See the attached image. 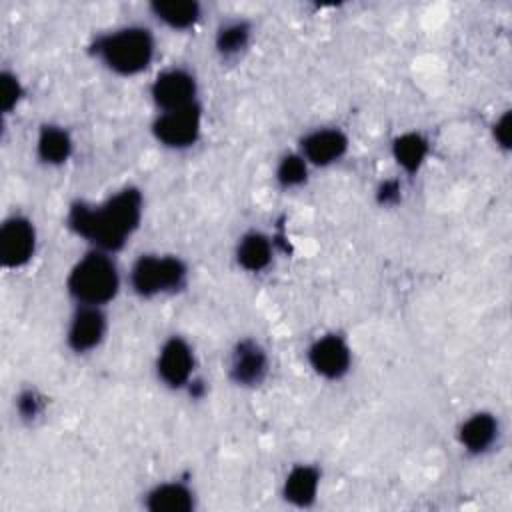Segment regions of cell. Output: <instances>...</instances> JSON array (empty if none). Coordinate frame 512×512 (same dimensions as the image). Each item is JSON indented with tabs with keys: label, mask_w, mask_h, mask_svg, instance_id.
Returning a JSON list of instances; mask_svg holds the SVG:
<instances>
[{
	"label": "cell",
	"mask_w": 512,
	"mask_h": 512,
	"mask_svg": "<svg viewBox=\"0 0 512 512\" xmlns=\"http://www.w3.org/2000/svg\"><path fill=\"white\" fill-rule=\"evenodd\" d=\"M430 150V140L418 130L400 132L390 144V152L396 166L408 176H414L422 170V166L428 162Z\"/></svg>",
	"instance_id": "cell-18"
},
{
	"label": "cell",
	"mask_w": 512,
	"mask_h": 512,
	"mask_svg": "<svg viewBox=\"0 0 512 512\" xmlns=\"http://www.w3.org/2000/svg\"><path fill=\"white\" fill-rule=\"evenodd\" d=\"M90 54L108 72L130 78L146 72L156 56V38L148 26L126 24L98 34Z\"/></svg>",
	"instance_id": "cell-2"
},
{
	"label": "cell",
	"mask_w": 512,
	"mask_h": 512,
	"mask_svg": "<svg viewBox=\"0 0 512 512\" xmlns=\"http://www.w3.org/2000/svg\"><path fill=\"white\" fill-rule=\"evenodd\" d=\"M16 414L24 422H34L44 414L46 398L36 388H22L14 398Z\"/></svg>",
	"instance_id": "cell-23"
},
{
	"label": "cell",
	"mask_w": 512,
	"mask_h": 512,
	"mask_svg": "<svg viewBox=\"0 0 512 512\" xmlns=\"http://www.w3.org/2000/svg\"><path fill=\"white\" fill-rule=\"evenodd\" d=\"M188 276V264L176 254H140L128 270V286L138 298L152 300L184 290Z\"/></svg>",
	"instance_id": "cell-4"
},
{
	"label": "cell",
	"mask_w": 512,
	"mask_h": 512,
	"mask_svg": "<svg viewBox=\"0 0 512 512\" xmlns=\"http://www.w3.org/2000/svg\"><path fill=\"white\" fill-rule=\"evenodd\" d=\"M276 254V240L262 230L244 232L234 248L236 264L248 274H262L270 268Z\"/></svg>",
	"instance_id": "cell-16"
},
{
	"label": "cell",
	"mask_w": 512,
	"mask_h": 512,
	"mask_svg": "<svg viewBox=\"0 0 512 512\" xmlns=\"http://www.w3.org/2000/svg\"><path fill=\"white\" fill-rule=\"evenodd\" d=\"M108 334V316L100 306H82L76 304L74 312L68 318L64 340L68 350L74 354H90L102 346Z\"/></svg>",
	"instance_id": "cell-10"
},
{
	"label": "cell",
	"mask_w": 512,
	"mask_h": 512,
	"mask_svg": "<svg viewBox=\"0 0 512 512\" xmlns=\"http://www.w3.org/2000/svg\"><path fill=\"white\" fill-rule=\"evenodd\" d=\"M402 198V182L398 178L382 180L376 188V202L380 206H394Z\"/></svg>",
	"instance_id": "cell-25"
},
{
	"label": "cell",
	"mask_w": 512,
	"mask_h": 512,
	"mask_svg": "<svg viewBox=\"0 0 512 512\" xmlns=\"http://www.w3.org/2000/svg\"><path fill=\"white\" fill-rule=\"evenodd\" d=\"M34 152L44 166H50V168L64 166L74 154V138L66 126L56 122H46L38 128Z\"/></svg>",
	"instance_id": "cell-17"
},
{
	"label": "cell",
	"mask_w": 512,
	"mask_h": 512,
	"mask_svg": "<svg viewBox=\"0 0 512 512\" xmlns=\"http://www.w3.org/2000/svg\"><path fill=\"white\" fill-rule=\"evenodd\" d=\"M38 248L34 222L24 214H10L0 224V262L8 270L28 266Z\"/></svg>",
	"instance_id": "cell-8"
},
{
	"label": "cell",
	"mask_w": 512,
	"mask_h": 512,
	"mask_svg": "<svg viewBox=\"0 0 512 512\" xmlns=\"http://www.w3.org/2000/svg\"><path fill=\"white\" fill-rule=\"evenodd\" d=\"M500 432L502 428L498 416H494L488 410H478L460 422L456 438L460 448L468 456L478 458L492 452L498 446Z\"/></svg>",
	"instance_id": "cell-13"
},
{
	"label": "cell",
	"mask_w": 512,
	"mask_h": 512,
	"mask_svg": "<svg viewBox=\"0 0 512 512\" xmlns=\"http://www.w3.org/2000/svg\"><path fill=\"white\" fill-rule=\"evenodd\" d=\"M348 148L350 138L338 126L312 128L298 140V152L310 168H328L338 164L348 154Z\"/></svg>",
	"instance_id": "cell-12"
},
{
	"label": "cell",
	"mask_w": 512,
	"mask_h": 512,
	"mask_svg": "<svg viewBox=\"0 0 512 512\" xmlns=\"http://www.w3.org/2000/svg\"><path fill=\"white\" fill-rule=\"evenodd\" d=\"M150 12L162 26H166L174 32L192 30L202 18V6L196 0L152 2Z\"/></svg>",
	"instance_id": "cell-19"
},
{
	"label": "cell",
	"mask_w": 512,
	"mask_h": 512,
	"mask_svg": "<svg viewBox=\"0 0 512 512\" xmlns=\"http://www.w3.org/2000/svg\"><path fill=\"white\" fill-rule=\"evenodd\" d=\"M122 288V274L114 254L90 248L80 256L66 276V292L74 304L106 308Z\"/></svg>",
	"instance_id": "cell-3"
},
{
	"label": "cell",
	"mask_w": 512,
	"mask_h": 512,
	"mask_svg": "<svg viewBox=\"0 0 512 512\" xmlns=\"http://www.w3.org/2000/svg\"><path fill=\"white\" fill-rule=\"evenodd\" d=\"M196 504V490L186 480L158 482L142 496V506L148 512H192Z\"/></svg>",
	"instance_id": "cell-15"
},
{
	"label": "cell",
	"mask_w": 512,
	"mask_h": 512,
	"mask_svg": "<svg viewBox=\"0 0 512 512\" xmlns=\"http://www.w3.org/2000/svg\"><path fill=\"white\" fill-rule=\"evenodd\" d=\"M306 360L312 372L328 382L342 380L354 362L350 342L338 332L316 336L306 348Z\"/></svg>",
	"instance_id": "cell-7"
},
{
	"label": "cell",
	"mask_w": 512,
	"mask_h": 512,
	"mask_svg": "<svg viewBox=\"0 0 512 512\" xmlns=\"http://www.w3.org/2000/svg\"><path fill=\"white\" fill-rule=\"evenodd\" d=\"M24 84L18 78V74L10 72V70H2L0 74V110L4 116L12 114L20 102L24 100Z\"/></svg>",
	"instance_id": "cell-22"
},
{
	"label": "cell",
	"mask_w": 512,
	"mask_h": 512,
	"mask_svg": "<svg viewBox=\"0 0 512 512\" xmlns=\"http://www.w3.org/2000/svg\"><path fill=\"white\" fill-rule=\"evenodd\" d=\"M252 24L244 18H230L216 28L214 50L220 58L232 60L244 54L252 42Z\"/></svg>",
	"instance_id": "cell-20"
},
{
	"label": "cell",
	"mask_w": 512,
	"mask_h": 512,
	"mask_svg": "<svg viewBox=\"0 0 512 512\" xmlns=\"http://www.w3.org/2000/svg\"><path fill=\"white\" fill-rule=\"evenodd\" d=\"M150 98L158 112L178 110L198 102V80L184 66H168L160 70L150 84Z\"/></svg>",
	"instance_id": "cell-9"
},
{
	"label": "cell",
	"mask_w": 512,
	"mask_h": 512,
	"mask_svg": "<svg viewBox=\"0 0 512 512\" xmlns=\"http://www.w3.org/2000/svg\"><path fill=\"white\" fill-rule=\"evenodd\" d=\"M512 116L510 110H504L492 124V140L496 142L498 148L510 150V140H512Z\"/></svg>",
	"instance_id": "cell-24"
},
{
	"label": "cell",
	"mask_w": 512,
	"mask_h": 512,
	"mask_svg": "<svg viewBox=\"0 0 512 512\" xmlns=\"http://www.w3.org/2000/svg\"><path fill=\"white\" fill-rule=\"evenodd\" d=\"M154 370L162 386L170 390H186L196 378V354L192 344L180 336H168L156 354Z\"/></svg>",
	"instance_id": "cell-6"
},
{
	"label": "cell",
	"mask_w": 512,
	"mask_h": 512,
	"mask_svg": "<svg viewBox=\"0 0 512 512\" xmlns=\"http://www.w3.org/2000/svg\"><path fill=\"white\" fill-rule=\"evenodd\" d=\"M144 216V196L136 186H124L98 204L74 202L66 214V226L72 234L90 244V248L116 254L138 230Z\"/></svg>",
	"instance_id": "cell-1"
},
{
	"label": "cell",
	"mask_w": 512,
	"mask_h": 512,
	"mask_svg": "<svg viewBox=\"0 0 512 512\" xmlns=\"http://www.w3.org/2000/svg\"><path fill=\"white\" fill-rule=\"evenodd\" d=\"M226 372L234 386H240V388L260 386L270 372L268 350L254 338H240L228 354Z\"/></svg>",
	"instance_id": "cell-11"
},
{
	"label": "cell",
	"mask_w": 512,
	"mask_h": 512,
	"mask_svg": "<svg viewBox=\"0 0 512 512\" xmlns=\"http://www.w3.org/2000/svg\"><path fill=\"white\" fill-rule=\"evenodd\" d=\"M204 126V112L200 102L158 112L150 124L154 140L168 150H188L198 144Z\"/></svg>",
	"instance_id": "cell-5"
},
{
	"label": "cell",
	"mask_w": 512,
	"mask_h": 512,
	"mask_svg": "<svg viewBox=\"0 0 512 512\" xmlns=\"http://www.w3.org/2000/svg\"><path fill=\"white\" fill-rule=\"evenodd\" d=\"M310 170H312L310 164L304 160V156L298 150L286 152L278 158L274 166V182L282 190H296L308 182Z\"/></svg>",
	"instance_id": "cell-21"
},
{
	"label": "cell",
	"mask_w": 512,
	"mask_h": 512,
	"mask_svg": "<svg viewBox=\"0 0 512 512\" xmlns=\"http://www.w3.org/2000/svg\"><path fill=\"white\" fill-rule=\"evenodd\" d=\"M322 488V470L310 462H298L290 466L282 484L280 496L294 508H310L316 504Z\"/></svg>",
	"instance_id": "cell-14"
}]
</instances>
